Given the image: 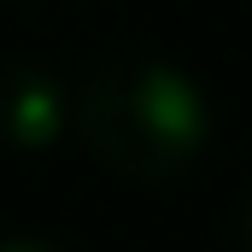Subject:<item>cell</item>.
I'll list each match as a JSON object with an SVG mask.
<instances>
[{
	"label": "cell",
	"instance_id": "6da1fadb",
	"mask_svg": "<svg viewBox=\"0 0 252 252\" xmlns=\"http://www.w3.org/2000/svg\"><path fill=\"white\" fill-rule=\"evenodd\" d=\"M70 129L112 176L164 188L211 147V100L158 53H112L70 94Z\"/></svg>",
	"mask_w": 252,
	"mask_h": 252
},
{
	"label": "cell",
	"instance_id": "7a4b0ae2",
	"mask_svg": "<svg viewBox=\"0 0 252 252\" xmlns=\"http://www.w3.org/2000/svg\"><path fill=\"white\" fill-rule=\"evenodd\" d=\"M70 135V88L35 59H0V147L53 153Z\"/></svg>",
	"mask_w": 252,
	"mask_h": 252
},
{
	"label": "cell",
	"instance_id": "3957f363",
	"mask_svg": "<svg viewBox=\"0 0 252 252\" xmlns=\"http://www.w3.org/2000/svg\"><path fill=\"white\" fill-rule=\"evenodd\" d=\"M0 252H59L53 241H35V235H0Z\"/></svg>",
	"mask_w": 252,
	"mask_h": 252
},
{
	"label": "cell",
	"instance_id": "277c9868",
	"mask_svg": "<svg viewBox=\"0 0 252 252\" xmlns=\"http://www.w3.org/2000/svg\"><path fill=\"white\" fill-rule=\"evenodd\" d=\"M241 252H252V193L241 199Z\"/></svg>",
	"mask_w": 252,
	"mask_h": 252
}]
</instances>
